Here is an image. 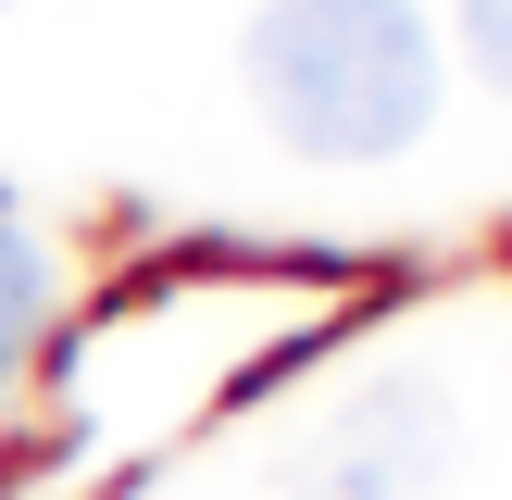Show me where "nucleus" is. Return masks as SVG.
Listing matches in <instances>:
<instances>
[{
  "label": "nucleus",
  "mask_w": 512,
  "mask_h": 500,
  "mask_svg": "<svg viewBox=\"0 0 512 500\" xmlns=\"http://www.w3.org/2000/svg\"><path fill=\"white\" fill-rule=\"evenodd\" d=\"M238 63L300 163H388L438 113V38L413 0H263Z\"/></svg>",
  "instance_id": "obj_1"
},
{
  "label": "nucleus",
  "mask_w": 512,
  "mask_h": 500,
  "mask_svg": "<svg viewBox=\"0 0 512 500\" xmlns=\"http://www.w3.org/2000/svg\"><path fill=\"white\" fill-rule=\"evenodd\" d=\"M438 463H450L438 388H363L338 425L300 438L288 488H300V500H425V488H438Z\"/></svg>",
  "instance_id": "obj_2"
},
{
  "label": "nucleus",
  "mask_w": 512,
  "mask_h": 500,
  "mask_svg": "<svg viewBox=\"0 0 512 500\" xmlns=\"http://www.w3.org/2000/svg\"><path fill=\"white\" fill-rule=\"evenodd\" d=\"M38 325H50V250L25 225H0V375L38 350Z\"/></svg>",
  "instance_id": "obj_3"
},
{
  "label": "nucleus",
  "mask_w": 512,
  "mask_h": 500,
  "mask_svg": "<svg viewBox=\"0 0 512 500\" xmlns=\"http://www.w3.org/2000/svg\"><path fill=\"white\" fill-rule=\"evenodd\" d=\"M463 50L488 88H512V0H463Z\"/></svg>",
  "instance_id": "obj_4"
}]
</instances>
